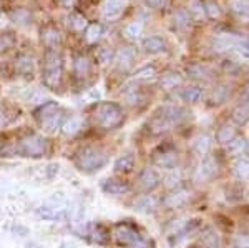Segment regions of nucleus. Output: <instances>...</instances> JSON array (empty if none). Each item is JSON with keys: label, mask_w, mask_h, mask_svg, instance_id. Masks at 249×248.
Here are the masks:
<instances>
[{"label": "nucleus", "mask_w": 249, "mask_h": 248, "mask_svg": "<svg viewBox=\"0 0 249 248\" xmlns=\"http://www.w3.org/2000/svg\"><path fill=\"white\" fill-rule=\"evenodd\" d=\"M173 123L168 120L161 112H158V114L155 115L153 118L150 120V132L155 135H161V134H166V132H170L173 129Z\"/></svg>", "instance_id": "obj_13"}, {"label": "nucleus", "mask_w": 249, "mask_h": 248, "mask_svg": "<svg viewBox=\"0 0 249 248\" xmlns=\"http://www.w3.org/2000/svg\"><path fill=\"white\" fill-rule=\"evenodd\" d=\"M156 77V69L155 65H144V67H140L138 70L135 72L133 78L136 82H148V80L155 78Z\"/></svg>", "instance_id": "obj_34"}, {"label": "nucleus", "mask_w": 249, "mask_h": 248, "mask_svg": "<svg viewBox=\"0 0 249 248\" xmlns=\"http://www.w3.org/2000/svg\"><path fill=\"white\" fill-rule=\"evenodd\" d=\"M62 118H63V112L58 110L57 114H53V115H50L48 118L42 120V122H40V125H42L47 132H57L60 127H62Z\"/></svg>", "instance_id": "obj_31"}, {"label": "nucleus", "mask_w": 249, "mask_h": 248, "mask_svg": "<svg viewBox=\"0 0 249 248\" xmlns=\"http://www.w3.org/2000/svg\"><path fill=\"white\" fill-rule=\"evenodd\" d=\"M153 162L156 167H160L163 170H175L176 163H178V152L166 147V149L156 152L153 155Z\"/></svg>", "instance_id": "obj_6"}, {"label": "nucleus", "mask_w": 249, "mask_h": 248, "mask_svg": "<svg viewBox=\"0 0 249 248\" xmlns=\"http://www.w3.org/2000/svg\"><path fill=\"white\" fill-rule=\"evenodd\" d=\"M195 248H203V247H195Z\"/></svg>", "instance_id": "obj_54"}, {"label": "nucleus", "mask_w": 249, "mask_h": 248, "mask_svg": "<svg viewBox=\"0 0 249 248\" xmlns=\"http://www.w3.org/2000/svg\"><path fill=\"white\" fill-rule=\"evenodd\" d=\"M161 114L166 117L170 122L173 123V125H176V123H179L181 120L186 117V112H184L181 107H176V105H168V107H163Z\"/></svg>", "instance_id": "obj_22"}, {"label": "nucleus", "mask_w": 249, "mask_h": 248, "mask_svg": "<svg viewBox=\"0 0 249 248\" xmlns=\"http://www.w3.org/2000/svg\"><path fill=\"white\" fill-rule=\"evenodd\" d=\"M38 217L50 222H63L68 217V211L65 209H57V207H40L37 210Z\"/></svg>", "instance_id": "obj_14"}, {"label": "nucleus", "mask_w": 249, "mask_h": 248, "mask_svg": "<svg viewBox=\"0 0 249 248\" xmlns=\"http://www.w3.org/2000/svg\"><path fill=\"white\" fill-rule=\"evenodd\" d=\"M62 55L55 50L48 52L45 55V63H43V82H45V85L50 87V89L58 87L60 80H62Z\"/></svg>", "instance_id": "obj_4"}, {"label": "nucleus", "mask_w": 249, "mask_h": 248, "mask_svg": "<svg viewBox=\"0 0 249 248\" xmlns=\"http://www.w3.org/2000/svg\"><path fill=\"white\" fill-rule=\"evenodd\" d=\"M91 237H93V240L96 243H105L108 240V233L102 225H96L95 229L91 230Z\"/></svg>", "instance_id": "obj_46"}, {"label": "nucleus", "mask_w": 249, "mask_h": 248, "mask_svg": "<svg viewBox=\"0 0 249 248\" xmlns=\"http://www.w3.org/2000/svg\"><path fill=\"white\" fill-rule=\"evenodd\" d=\"M42 42L48 47H57L62 42V34L53 27H47L42 30Z\"/></svg>", "instance_id": "obj_28"}, {"label": "nucleus", "mask_w": 249, "mask_h": 248, "mask_svg": "<svg viewBox=\"0 0 249 248\" xmlns=\"http://www.w3.org/2000/svg\"><path fill=\"white\" fill-rule=\"evenodd\" d=\"M107 162H108L107 152L100 149V147H85L75 157V163H77L78 169L88 172V173L100 170L102 167L107 165Z\"/></svg>", "instance_id": "obj_1"}, {"label": "nucleus", "mask_w": 249, "mask_h": 248, "mask_svg": "<svg viewBox=\"0 0 249 248\" xmlns=\"http://www.w3.org/2000/svg\"><path fill=\"white\" fill-rule=\"evenodd\" d=\"M115 50L111 47H103L102 50L98 52V60L102 65H110V63L115 62Z\"/></svg>", "instance_id": "obj_39"}, {"label": "nucleus", "mask_w": 249, "mask_h": 248, "mask_svg": "<svg viewBox=\"0 0 249 248\" xmlns=\"http://www.w3.org/2000/svg\"><path fill=\"white\" fill-rule=\"evenodd\" d=\"M160 182H161V177H160L158 170L155 169H144L142 172V175H140V185L146 191L155 190L160 185Z\"/></svg>", "instance_id": "obj_11"}, {"label": "nucleus", "mask_w": 249, "mask_h": 248, "mask_svg": "<svg viewBox=\"0 0 249 248\" xmlns=\"http://www.w3.org/2000/svg\"><path fill=\"white\" fill-rule=\"evenodd\" d=\"M213 147V138L208 134L198 135L195 140H193V152L199 157H206L208 153L211 152Z\"/></svg>", "instance_id": "obj_15"}, {"label": "nucleus", "mask_w": 249, "mask_h": 248, "mask_svg": "<svg viewBox=\"0 0 249 248\" xmlns=\"http://www.w3.org/2000/svg\"><path fill=\"white\" fill-rule=\"evenodd\" d=\"M146 3L153 9H161V7L166 3V0H146Z\"/></svg>", "instance_id": "obj_52"}, {"label": "nucleus", "mask_w": 249, "mask_h": 248, "mask_svg": "<svg viewBox=\"0 0 249 248\" xmlns=\"http://www.w3.org/2000/svg\"><path fill=\"white\" fill-rule=\"evenodd\" d=\"M190 12L193 15H195V19L201 20L204 15H206V10H204V5L201 2H198V0H193L191 5H190Z\"/></svg>", "instance_id": "obj_45"}, {"label": "nucleus", "mask_w": 249, "mask_h": 248, "mask_svg": "<svg viewBox=\"0 0 249 248\" xmlns=\"http://www.w3.org/2000/svg\"><path fill=\"white\" fill-rule=\"evenodd\" d=\"M143 49L148 54H160V52L166 50V43H164V40L161 37L153 35V37H148L143 40Z\"/></svg>", "instance_id": "obj_21"}, {"label": "nucleus", "mask_w": 249, "mask_h": 248, "mask_svg": "<svg viewBox=\"0 0 249 248\" xmlns=\"http://www.w3.org/2000/svg\"><path fill=\"white\" fill-rule=\"evenodd\" d=\"M206 14L210 15L211 19H218L219 15H221V9H219V5L218 3H214V2H208L206 3Z\"/></svg>", "instance_id": "obj_49"}, {"label": "nucleus", "mask_w": 249, "mask_h": 248, "mask_svg": "<svg viewBox=\"0 0 249 248\" xmlns=\"http://www.w3.org/2000/svg\"><path fill=\"white\" fill-rule=\"evenodd\" d=\"M103 191L107 195H113V197H120V195H124L131 190L130 183L124 182V180H120V178H108L103 182L102 185Z\"/></svg>", "instance_id": "obj_9"}, {"label": "nucleus", "mask_w": 249, "mask_h": 248, "mask_svg": "<svg viewBox=\"0 0 249 248\" xmlns=\"http://www.w3.org/2000/svg\"><path fill=\"white\" fill-rule=\"evenodd\" d=\"M113 238L122 248H148V243L140 231L128 223H120L113 229Z\"/></svg>", "instance_id": "obj_3"}, {"label": "nucleus", "mask_w": 249, "mask_h": 248, "mask_svg": "<svg viewBox=\"0 0 249 248\" xmlns=\"http://www.w3.org/2000/svg\"><path fill=\"white\" fill-rule=\"evenodd\" d=\"M188 75L193 78L198 80H210L213 77V69L210 65H204V63H193L186 69Z\"/></svg>", "instance_id": "obj_18"}, {"label": "nucleus", "mask_w": 249, "mask_h": 248, "mask_svg": "<svg viewBox=\"0 0 249 248\" xmlns=\"http://www.w3.org/2000/svg\"><path fill=\"white\" fill-rule=\"evenodd\" d=\"M15 40L10 35H0V52H5L14 47Z\"/></svg>", "instance_id": "obj_50"}, {"label": "nucleus", "mask_w": 249, "mask_h": 248, "mask_svg": "<svg viewBox=\"0 0 249 248\" xmlns=\"http://www.w3.org/2000/svg\"><path fill=\"white\" fill-rule=\"evenodd\" d=\"M15 69H17L22 75H32L35 69V62L30 55H20L15 60Z\"/></svg>", "instance_id": "obj_27"}, {"label": "nucleus", "mask_w": 249, "mask_h": 248, "mask_svg": "<svg viewBox=\"0 0 249 248\" xmlns=\"http://www.w3.org/2000/svg\"><path fill=\"white\" fill-rule=\"evenodd\" d=\"M133 169H135V155L126 153L122 155L120 158H116L115 172H118V173H130Z\"/></svg>", "instance_id": "obj_26"}, {"label": "nucleus", "mask_w": 249, "mask_h": 248, "mask_svg": "<svg viewBox=\"0 0 249 248\" xmlns=\"http://www.w3.org/2000/svg\"><path fill=\"white\" fill-rule=\"evenodd\" d=\"M181 83H183V77L178 72H168V74H164L161 80H160V85H161L163 90H175V89H178Z\"/></svg>", "instance_id": "obj_20"}, {"label": "nucleus", "mask_w": 249, "mask_h": 248, "mask_svg": "<svg viewBox=\"0 0 249 248\" xmlns=\"http://www.w3.org/2000/svg\"><path fill=\"white\" fill-rule=\"evenodd\" d=\"M236 248H249V235H238L234 240Z\"/></svg>", "instance_id": "obj_51"}, {"label": "nucleus", "mask_w": 249, "mask_h": 248, "mask_svg": "<svg viewBox=\"0 0 249 248\" xmlns=\"http://www.w3.org/2000/svg\"><path fill=\"white\" fill-rule=\"evenodd\" d=\"M48 150L47 140L40 135H30V137H25L22 142L18 143V147L15 149V153L22 155V157H43Z\"/></svg>", "instance_id": "obj_5"}, {"label": "nucleus", "mask_w": 249, "mask_h": 248, "mask_svg": "<svg viewBox=\"0 0 249 248\" xmlns=\"http://www.w3.org/2000/svg\"><path fill=\"white\" fill-rule=\"evenodd\" d=\"M102 34H103V29L100 23H91L85 29V38L88 43H96L100 38H102Z\"/></svg>", "instance_id": "obj_37"}, {"label": "nucleus", "mask_w": 249, "mask_h": 248, "mask_svg": "<svg viewBox=\"0 0 249 248\" xmlns=\"http://www.w3.org/2000/svg\"><path fill=\"white\" fill-rule=\"evenodd\" d=\"M95 120L102 129L113 130L123 123L124 115H123V110L120 109L116 103L105 102V103H100L98 109H96Z\"/></svg>", "instance_id": "obj_2"}, {"label": "nucleus", "mask_w": 249, "mask_h": 248, "mask_svg": "<svg viewBox=\"0 0 249 248\" xmlns=\"http://www.w3.org/2000/svg\"><path fill=\"white\" fill-rule=\"evenodd\" d=\"M181 98L188 103H198L203 98V89L198 85H190L181 92Z\"/></svg>", "instance_id": "obj_29"}, {"label": "nucleus", "mask_w": 249, "mask_h": 248, "mask_svg": "<svg viewBox=\"0 0 249 248\" xmlns=\"http://www.w3.org/2000/svg\"><path fill=\"white\" fill-rule=\"evenodd\" d=\"M248 150H249V142L244 137L232 138L226 145V152H228V155H231V157H243Z\"/></svg>", "instance_id": "obj_17"}, {"label": "nucleus", "mask_w": 249, "mask_h": 248, "mask_svg": "<svg viewBox=\"0 0 249 248\" xmlns=\"http://www.w3.org/2000/svg\"><path fill=\"white\" fill-rule=\"evenodd\" d=\"M236 137H238V129L232 123H224L218 130V134H216V140H218V143H221V145H228Z\"/></svg>", "instance_id": "obj_19"}, {"label": "nucleus", "mask_w": 249, "mask_h": 248, "mask_svg": "<svg viewBox=\"0 0 249 248\" xmlns=\"http://www.w3.org/2000/svg\"><path fill=\"white\" fill-rule=\"evenodd\" d=\"M190 198H191V191L190 190L175 189L166 198H164L163 203L168 207V209H179V207L186 205V203L190 202Z\"/></svg>", "instance_id": "obj_8"}, {"label": "nucleus", "mask_w": 249, "mask_h": 248, "mask_svg": "<svg viewBox=\"0 0 249 248\" xmlns=\"http://www.w3.org/2000/svg\"><path fill=\"white\" fill-rule=\"evenodd\" d=\"M201 247L203 248H219L221 247V240L218 231L214 229H206L201 233Z\"/></svg>", "instance_id": "obj_25"}, {"label": "nucleus", "mask_w": 249, "mask_h": 248, "mask_svg": "<svg viewBox=\"0 0 249 248\" xmlns=\"http://www.w3.org/2000/svg\"><path fill=\"white\" fill-rule=\"evenodd\" d=\"M126 0H107L103 5V17L107 20H115L122 15Z\"/></svg>", "instance_id": "obj_16"}, {"label": "nucleus", "mask_w": 249, "mask_h": 248, "mask_svg": "<svg viewBox=\"0 0 249 248\" xmlns=\"http://www.w3.org/2000/svg\"><path fill=\"white\" fill-rule=\"evenodd\" d=\"M234 173L241 180H249V158L248 157H238L234 162Z\"/></svg>", "instance_id": "obj_32"}, {"label": "nucleus", "mask_w": 249, "mask_h": 248, "mask_svg": "<svg viewBox=\"0 0 249 248\" xmlns=\"http://www.w3.org/2000/svg\"><path fill=\"white\" fill-rule=\"evenodd\" d=\"M73 70L77 74V77L83 78L90 74L91 70V63H90V58L85 57V55H77L73 58Z\"/></svg>", "instance_id": "obj_24"}, {"label": "nucleus", "mask_w": 249, "mask_h": 248, "mask_svg": "<svg viewBox=\"0 0 249 248\" xmlns=\"http://www.w3.org/2000/svg\"><path fill=\"white\" fill-rule=\"evenodd\" d=\"M135 57H136L135 49H131V47H123V49L115 55L116 67H118L120 70H123V72L128 70L131 65H133Z\"/></svg>", "instance_id": "obj_12"}, {"label": "nucleus", "mask_w": 249, "mask_h": 248, "mask_svg": "<svg viewBox=\"0 0 249 248\" xmlns=\"http://www.w3.org/2000/svg\"><path fill=\"white\" fill-rule=\"evenodd\" d=\"M218 172H219V165L216 162V158L206 155V157H203V162L198 167V178L201 182H208V180L214 178L218 175Z\"/></svg>", "instance_id": "obj_7"}, {"label": "nucleus", "mask_w": 249, "mask_h": 248, "mask_svg": "<svg viewBox=\"0 0 249 248\" xmlns=\"http://www.w3.org/2000/svg\"><path fill=\"white\" fill-rule=\"evenodd\" d=\"M124 98H126V102L130 103V105H138V103L143 102V95L140 94V92H136V90L128 92V94L124 95Z\"/></svg>", "instance_id": "obj_48"}, {"label": "nucleus", "mask_w": 249, "mask_h": 248, "mask_svg": "<svg viewBox=\"0 0 249 248\" xmlns=\"http://www.w3.org/2000/svg\"><path fill=\"white\" fill-rule=\"evenodd\" d=\"M226 95H228V89L224 85H218V87H214L211 92V97L210 100L213 103H223L224 100H226Z\"/></svg>", "instance_id": "obj_42"}, {"label": "nucleus", "mask_w": 249, "mask_h": 248, "mask_svg": "<svg viewBox=\"0 0 249 248\" xmlns=\"http://www.w3.org/2000/svg\"><path fill=\"white\" fill-rule=\"evenodd\" d=\"M230 7L239 17L249 19V0H230Z\"/></svg>", "instance_id": "obj_36"}, {"label": "nucleus", "mask_w": 249, "mask_h": 248, "mask_svg": "<svg viewBox=\"0 0 249 248\" xmlns=\"http://www.w3.org/2000/svg\"><path fill=\"white\" fill-rule=\"evenodd\" d=\"M170 173L164 177V185L170 187V189H176V185H178L179 182H181V175H179V172L175 170H168Z\"/></svg>", "instance_id": "obj_43"}, {"label": "nucleus", "mask_w": 249, "mask_h": 248, "mask_svg": "<svg viewBox=\"0 0 249 248\" xmlns=\"http://www.w3.org/2000/svg\"><path fill=\"white\" fill-rule=\"evenodd\" d=\"M236 35H231V34H219L214 37V42H213V47L214 50L218 52H223V50H228L230 47H234L236 45Z\"/></svg>", "instance_id": "obj_23"}, {"label": "nucleus", "mask_w": 249, "mask_h": 248, "mask_svg": "<svg viewBox=\"0 0 249 248\" xmlns=\"http://www.w3.org/2000/svg\"><path fill=\"white\" fill-rule=\"evenodd\" d=\"M232 120H234L238 125H244L249 122V100L246 102H241L238 107L232 112Z\"/></svg>", "instance_id": "obj_30"}, {"label": "nucleus", "mask_w": 249, "mask_h": 248, "mask_svg": "<svg viewBox=\"0 0 249 248\" xmlns=\"http://www.w3.org/2000/svg\"><path fill=\"white\" fill-rule=\"evenodd\" d=\"M10 19L14 20L15 23H29L32 15H30V12L27 9H17V10H14L10 14Z\"/></svg>", "instance_id": "obj_41"}, {"label": "nucleus", "mask_w": 249, "mask_h": 248, "mask_svg": "<svg viewBox=\"0 0 249 248\" xmlns=\"http://www.w3.org/2000/svg\"><path fill=\"white\" fill-rule=\"evenodd\" d=\"M68 20H70L71 29L77 30V32H83L88 27V20L83 17V15H80V14H71Z\"/></svg>", "instance_id": "obj_38"}, {"label": "nucleus", "mask_w": 249, "mask_h": 248, "mask_svg": "<svg viewBox=\"0 0 249 248\" xmlns=\"http://www.w3.org/2000/svg\"><path fill=\"white\" fill-rule=\"evenodd\" d=\"M234 47L239 50V54H243L244 57L249 58V35H244V37L236 38V45Z\"/></svg>", "instance_id": "obj_44"}, {"label": "nucleus", "mask_w": 249, "mask_h": 248, "mask_svg": "<svg viewBox=\"0 0 249 248\" xmlns=\"http://www.w3.org/2000/svg\"><path fill=\"white\" fill-rule=\"evenodd\" d=\"M83 129V120L80 117H71L68 118L65 123L62 125V130L65 135H75Z\"/></svg>", "instance_id": "obj_33"}, {"label": "nucleus", "mask_w": 249, "mask_h": 248, "mask_svg": "<svg viewBox=\"0 0 249 248\" xmlns=\"http://www.w3.org/2000/svg\"><path fill=\"white\" fill-rule=\"evenodd\" d=\"M161 200L155 195H142L135 200L133 207L136 211H142V213H153V211L158 209Z\"/></svg>", "instance_id": "obj_10"}, {"label": "nucleus", "mask_w": 249, "mask_h": 248, "mask_svg": "<svg viewBox=\"0 0 249 248\" xmlns=\"http://www.w3.org/2000/svg\"><path fill=\"white\" fill-rule=\"evenodd\" d=\"M173 20H175L176 27H186L188 22H190V15H188L186 10H178L175 15H173Z\"/></svg>", "instance_id": "obj_47"}, {"label": "nucleus", "mask_w": 249, "mask_h": 248, "mask_svg": "<svg viewBox=\"0 0 249 248\" xmlns=\"http://www.w3.org/2000/svg\"><path fill=\"white\" fill-rule=\"evenodd\" d=\"M58 110H60L58 103H55V102H45V103H43V105L37 110V118H38V122H42V120L48 118L50 115L57 114Z\"/></svg>", "instance_id": "obj_35"}, {"label": "nucleus", "mask_w": 249, "mask_h": 248, "mask_svg": "<svg viewBox=\"0 0 249 248\" xmlns=\"http://www.w3.org/2000/svg\"><path fill=\"white\" fill-rule=\"evenodd\" d=\"M63 2H65L67 5H70V3H73V0H63Z\"/></svg>", "instance_id": "obj_53"}, {"label": "nucleus", "mask_w": 249, "mask_h": 248, "mask_svg": "<svg viewBox=\"0 0 249 248\" xmlns=\"http://www.w3.org/2000/svg\"><path fill=\"white\" fill-rule=\"evenodd\" d=\"M142 32H143V23L142 22H131L130 25H126V29H124V35H126L128 38L135 40L142 35Z\"/></svg>", "instance_id": "obj_40"}]
</instances>
